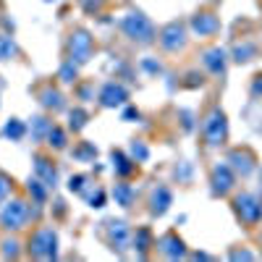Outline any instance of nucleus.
I'll list each match as a JSON object with an SVG mask.
<instances>
[{"label": "nucleus", "instance_id": "f257e3e1", "mask_svg": "<svg viewBox=\"0 0 262 262\" xmlns=\"http://www.w3.org/2000/svg\"><path fill=\"white\" fill-rule=\"evenodd\" d=\"M121 29L126 32V37H131L134 42H139V45L155 42V27H152V21L147 16H142L139 11L126 13L123 21H121Z\"/></svg>", "mask_w": 262, "mask_h": 262}, {"label": "nucleus", "instance_id": "f03ea898", "mask_svg": "<svg viewBox=\"0 0 262 262\" xmlns=\"http://www.w3.org/2000/svg\"><path fill=\"white\" fill-rule=\"evenodd\" d=\"M202 134H205L210 147H217V144L226 142V137H228V121H226V113L221 111V107H215V111L207 113L205 126H202Z\"/></svg>", "mask_w": 262, "mask_h": 262}, {"label": "nucleus", "instance_id": "7ed1b4c3", "mask_svg": "<svg viewBox=\"0 0 262 262\" xmlns=\"http://www.w3.org/2000/svg\"><path fill=\"white\" fill-rule=\"evenodd\" d=\"M233 210L242 217V223H247V226H257L262 221V202L249 191H242L233 196Z\"/></svg>", "mask_w": 262, "mask_h": 262}, {"label": "nucleus", "instance_id": "20e7f679", "mask_svg": "<svg viewBox=\"0 0 262 262\" xmlns=\"http://www.w3.org/2000/svg\"><path fill=\"white\" fill-rule=\"evenodd\" d=\"M27 217H29V207L24 200H11L3 205L0 210V226L8 228V231H18L27 226Z\"/></svg>", "mask_w": 262, "mask_h": 262}, {"label": "nucleus", "instance_id": "39448f33", "mask_svg": "<svg viewBox=\"0 0 262 262\" xmlns=\"http://www.w3.org/2000/svg\"><path fill=\"white\" fill-rule=\"evenodd\" d=\"M32 254L37 259H55L58 254V236L53 228H39L34 236H32V244H29Z\"/></svg>", "mask_w": 262, "mask_h": 262}, {"label": "nucleus", "instance_id": "423d86ee", "mask_svg": "<svg viewBox=\"0 0 262 262\" xmlns=\"http://www.w3.org/2000/svg\"><path fill=\"white\" fill-rule=\"evenodd\" d=\"M210 184H212V194H228L236 184V173L228 163H221V165H215L212 173H210Z\"/></svg>", "mask_w": 262, "mask_h": 262}, {"label": "nucleus", "instance_id": "0eeeda50", "mask_svg": "<svg viewBox=\"0 0 262 262\" xmlns=\"http://www.w3.org/2000/svg\"><path fill=\"white\" fill-rule=\"evenodd\" d=\"M160 45L168 50V53H176L186 45V27L179 24V21H173V24H168L163 32H160Z\"/></svg>", "mask_w": 262, "mask_h": 262}, {"label": "nucleus", "instance_id": "6e6552de", "mask_svg": "<svg viewBox=\"0 0 262 262\" xmlns=\"http://www.w3.org/2000/svg\"><path fill=\"white\" fill-rule=\"evenodd\" d=\"M69 48H71V60L79 66V63H86L92 55V37L86 32H74L71 39H69Z\"/></svg>", "mask_w": 262, "mask_h": 262}, {"label": "nucleus", "instance_id": "1a4fd4ad", "mask_svg": "<svg viewBox=\"0 0 262 262\" xmlns=\"http://www.w3.org/2000/svg\"><path fill=\"white\" fill-rule=\"evenodd\" d=\"M107 238H111V244L116 252H126L131 247V231L123 221H111L107 223Z\"/></svg>", "mask_w": 262, "mask_h": 262}, {"label": "nucleus", "instance_id": "9d476101", "mask_svg": "<svg viewBox=\"0 0 262 262\" xmlns=\"http://www.w3.org/2000/svg\"><path fill=\"white\" fill-rule=\"evenodd\" d=\"M228 165L233 168V173H238V176H244V179L257 168V165H254V155H252L249 149H231Z\"/></svg>", "mask_w": 262, "mask_h": 262}, {"label": "nucleus", "instance_id": "9b49d317", "mask_svg": "<svg viewBox=\"0 0 262 262\" xmlns=\"http://www.w3.org/2000/svg\"><path fill=\"white\" fill-rule=\"evenodd\" d=\"M126 100H128L126 86H123V84H116V81L105 84L102 92H100V102H102L105 107H118V105H123Z\"/></svg>", "mask_w": 262, "mask_h": 262}, {"label": "nucleus", "instance_id": "f8f14e48", "mask_svg": "<svg viewBox=\"0 0 262 262\" xmlns=\"http://www.w3.org/2000/svg\"><path fill=\"white\" fill-rule=\"evenodd\" d=\"M191 29H194V34L207 37V34H215L217 29H221V21H217V16H212V13H196L191 18Z\"/></svg>", "mask_w": 262, "mask_h": 262}, {"label": "nucleus", "instance_id": "ddd939ff", "mask_svg": "<svg viewBox=\"0 0 262 262\" xmlns=\"http://www.w3.org/2000/svg\"><path fill=\"white\" fill-rule=\"evenodd\" d=\"M170 202H173L170 189L168 186H158L155 191H152V196H149V212L152 215H165L168 207H170Z\"/></svg>", "mask_w": 262, "mask_h": 262}, {"label": "nucleus", "instance_id": "4468645a", "mask_svg": "<svg viewBox=\"0 0 262 262\" xmlns=\"http://www.w3.org/2000/svg\"><path fill=\"white\" fill-rule=\"evenodd\" d=\"M34 173H37V179L45 184V186H55L58 184V170L55 165L48 160V158H34Z\"/></svg>", "mask_w": 262, "mask_h": 262}, {"label": "nucleus", "instance_id": "2eb2a0df", "mask_svg": "<svg viewBox=\"0 0 262 262\" xmlns=\"http://www.w3.org/2000/svg\"><path fill=\"white\" fill-rule=\"evenodd\" d=\"M160 252L168 257V259H181L184 254H186V249H184V242L176 236V233H165L163 238H160Z\"/></svg>", "mask_w": 262, "mask_h": 262}, {"label": "nucleus", "instance_id": "dca6fc26", "mask_svg": "<svg viewBox=\"0 0 262 262\" xmlns=\"http://www.w3.org/2000/svg\"><path fill=\"white\" fill-rule=\"evenodd\" d=\"M202 63H205V69H207L210 74H215V76L226 74V53H223L221 48L207 50V53L202 55Z\"/></svg>", "mask_w": 262, "mask_h": 262}, {"label": "nucleus", "instance_id": "f3484780", "mask_svg": "<svg viewBox=\"0 0 262 262\" xmlns=\"http://www.w3.org/2000/svg\"><path fill=\"white\" fill-rule=\"evenodd\" d=\"M39 102H42V107H48V111H60V107H63V97H60V92H58V90H53V86L42 90Z\"/></svg>", "mask_w": 262, "mask_h": 262}, {"label": "nucleus", "instance_id": "a211bd4d", "mask_svg": "<svg viewBox=\"0 0 262 262\" xmlns=\"http://www.w3.org/2000/svg\"><path fill=\"white\" fill-rule=\"evenodd\" d=\"M113 196H116V205H121V207H131V202H134V189H131L128 184H116Z\"/></svg>", "mask_w": 262, "mask_h": 262}, {"label": "nucleus", "instance_id": "6ab92c4d", "mask_svg": "<svg viewBox=\"0 0 262 262\" xmlns=\"http://www.w3.org/2000/svg\"><path fill=\"white\" fill-rule=\"evenodd\" d=\"M24 134H27V126L21 123V121H8L6 123V128H3V137L6 139H11V142H18V139H24Z\"/></svg>", "mask_w": 262, "mask_h": 262}, {"label": "nucleus", "instance_id": "aec40b11", "mask_svg": "<svg viewBox=\"0 0 262 262\" xmlns=\"http://www.w3.org/2000/svg\"><path fill=\"white\" fill-rule=\"evenodd\" d=\"M113 168H116V173L118 176H128L131 170H134V163H131L123 152H118V149H113Z\"/></svg>", "mask_w": 262, "mask_h": 262}, {"label": "nucleus", "instance_id": "412c9836", "mask_svg": "<svg viewBox=\"0 0 262 262\" xmlns=\"http://www.w3.org/2000/svg\"><path fill=\"white\" fill-rule=\"evenodd\" d=\"M48 144H50L53 149H66V131H63L60 126H53V128L48 131Z\"/></svg>", "mask_w": 262, "mask_h": 262}, {"label": "nucleus", "instance_id": "4be33fe9", "mask_svg": "<svg viewBox=\"0 0 262 262\" xmlns=\"http://www.w3.org/2000/svg\"><path fill=\"white\" fill-rule=\"evenodd\" d=\"M16 55V45H13V39L6 37V34H0V60H11Z\"/></svg>", "mask_w": 262, "mask_h": 262}, {"label": "nucleus", "instance_id": "5701e85b", "mask_svg": "<svg viewBox=\"0 0 262 262\" xmlns=\"http://www.w3.org/2000/svg\"><path fill=\"white\" fill-rule=\"evenodd\" d=\"M252 55H254V45H236V50H233L236 63H247V60H252Z\"/></svg>", "mask_w": 262, "mask_h": 262}, {"label": "nucleus", "instance_id": "b1692460", "mask_svg": "<svg viewBox=\"0 0 262 262\" xmlns=\"http://www.w3.org/2000/svg\"><path fill=\"white\" fill-rule=\"evenodd\" d=\"M27 189H29V194L34 196L37 202H45V196H48V191H45V184H42L39 179H32Z\"/></svg>", "mask_w": 262, "mask_h": 262}, {"label": "nucleus", "instance_id": "393cba45", "mask_svg": "<svg viewBox=\"0 0 262 262\" xmlns=\"http://www.w3.org/2000/svg\"><path fill=\"white\" fill-rule=\"evenodd\" d=\"M74 79H76V63H74V60L63 63V66H60V81H63V84H71Z\"/></svg>", "mask_w": 262, "mask_h": 262}, {"label": "nucleus", "instance_id": "a878e982", "mask_svg": "<svg viewBox=\"0 0 262 262\" xmlns=\"http://www.w3.org/2000/svg\"><path fill=\"white\" fill-rule=\"evenodd\" d=\"M95 155H97V149L90 142H84L79 149H74V158H79V160H95Z\"/></svg>", "mask_w": 262, "mask_h": 262}, {"label": "nucleus", "instance_id": "bb28decb", "mask_svg": "<svg viewBox=\"0 0 262 262\" xmlns=\"http://www.w3.org/2000/svg\"><path fill=\"white\" fill-rule=\"evenodd\" d=\"M149 238H152L149 231H147V228H139L137 236H134V247H137L139 252H147V249H149Z\"/></svg>", "mask_w": 262, "mask_h": 262}, {"label": "nucleus", "instance_id": "cd10ccee", "mask_svg": "<svg viewBox=\"0 0 262 262\" xmlns=\"http://www.w3.org/2000/svg\"><path fill=\"white\" fill-rule=\"evenodd\" d=\"M149 158V149L142 144V142H134L131 144V160H137V163H144Z\"/></svg>", "mask_w": 262, "mask_h": 262}, {"label": "nucleus", "instance_id": "c85d7f7f", "mask_svg": "<svg viewBox=\"0 0 262 262\" xmlns=\"http://www.w3.org/2000/svg\"><path fill=\"white\" fill-rule=\"evenodd\" d=\"M84 126H86V111H81V107H74V111H71V128L79 131V128H84Z\"/></svg>", "mask_w": 262, "mask_h": 262}, {"label": "nucleus", "instance_id": "c756f323", "mask_svg": "<svg viewBox=\"0 0 262 262\" xmlns=\"http://www.w3.org/2000/svg\"><path fill=\"white\" fill-rule=\"evenodd\" d=\"M53 126H50V121H45V118H34V137L39 139V137H48V131H50Z\"/></svg>", "mask_w": 262, "mask_h": 262}, {"label": "nucleus", "instance_id": "7c9ffc66", "mask_svg": "<svg viewBox=\"0 0 262 262\" xmlns=\"http://www.w3.org/2000/svg\"><path fill=\"white\" fill-rule=\"evenodd\" d=\"M84 196H86V202H90L92 207H102L105 205V191L102 189H95V194H86L84 191Z\"/></svg>", "mask_w": 262, "mask_h": 262}, {"label": "nucleus", "instance_id": "2f4dec72", "mask_svg": "<svg viewBox=\"0 0 262 262\" xmlns=\"http://www.w3.org/2000/svg\"><path fill=\"white\" fill-rule=\"evenodd\" d=\"M18 242H16V238H8V242L3 244V257H18Z\"/></svg>", "mask_w": 262, "mask_h": 262}, {"label": "nucleus", "instance_id": "473e14b6", "mask_svg": "<svg viewBox=\"0 0 262 262\" xmlns=\"http://www.w3.org/2000/svg\"><path fill=\"white\" fill-rule=\"evenodd\" d=\"M84 184H86V176H71L69 189H71V191H76V194H84Z\"/></svg>", "mask_w": 262, "mask_h": 262}, {"label": "nucleus", "instance_id": "72a5a7b5", "mask_svg": "<svg viewBox=\"0 0 262 262\" xmlns=\"http://www.w3.org/2000/svg\"><path fill=\"white\" fill-rule=\"evenodd\" d=\"M8 194H11V179H8V176H3V173H0V202H3Z\"/></svg>", "mask_w": 262, "mask_h": 262}, {"label": "nucleus", "instance_id": "f704fd0d", "mask_svg": "<svg viewBox=\"0 0 262 262\" xmlns=\"http://www.w3.org/2000/svg\"><path fill=\"white\" fill-rule=\"evenodd\" d=\"M231 259H254V254H252V252H247V249H242V252L233 249V252H231Z\"/></svg>", "mask_w": 262, "mask_h": 262}, {"label": "nucleus", "instance_id": "c9c22d12", "mask_svg": "<svg viewBox=\"0 0 262 262\" xmlns=\"http://www.w3.org/2000/svg\"><path fill=\"white\" fill-rule=\"evenodd\" d=\"M144 69L152 71V74H160V63H155V60H144Z\"/></svg>", "mask_w": 262, "mask_h": 262}, {"label": "nucleus", "instance_id": "e433bc0d", "mask_svg": "<svg viewBox=\"0 0 262 262\" xmlns=\"http://www.w3.org/2000/svg\"><path fill=\"white\" fill-rule=\"evenodd\" d=\"M139 113L134 111V107H128V111H123V121H131V118H137Z\"/></svg>", "mask_w": 262, "mask_h": 262}, {"label": "nucleus", "instance_id": "4c0bfd02", "mask_svg": "<svg viewBox=\"0 0 262 262\" xmlns=\"http://www.w3.org/2000/svg\"><path fill=\"white\" fill-rule=\"evenodd\" d=\"M259 176H262V170H259Z\"/></svg>", "mask_w": 262, "mask_h": 262}]
</instances>
